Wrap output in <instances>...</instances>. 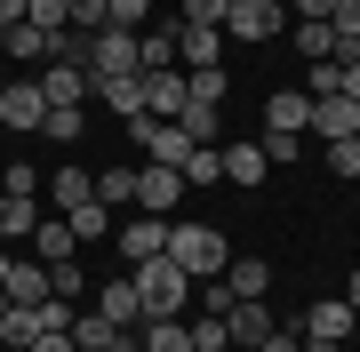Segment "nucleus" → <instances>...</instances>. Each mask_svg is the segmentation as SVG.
I'll use <instances>...</instances> for the list:
<instances>
[{"label": "nucleus", "mask_w": 360, "mask_h": 352, "mask_svg": "<svg viewBox=\"0 0 360 352\" xmlns=\"http://www.w3.org/2000/svg\"><path fill=\"white\" fill-rule=\"evenodd\" d=\"M168 264H176L184 280H224V264H232V240L217 233V224H168Z\"/></svg>", "instance_id": "1"}, {"label": "nucleus", "mask_w": 360, "mask_h": 352, "mask_svg": "<svg viewBox=\"0 0 360 352\" xmlns=\"http://www.w3.org/2000/svg\"><path fill=\"white\" fill-rule=\"evenodd\" d=\"M129 280H136V304H144V320H184V313H193V280H184L168 256L136 264Z\"/></svg>", "instance_id": "2"}, {"label": "nucleus", "mask_w": 360, "mask_h": 352, "mask_svg": "<svg viewBox=\"0 0 360 352\" xmlns=\"http://www.w3.org/2000/svg\"><path fill=\"white\" fill-rule=\"evenodd\" d=\"M80 65H89V89H104V80H129V72H136V32H120V25L80 32Z\"/></svg>", "instance_id": "3"}, {"label": "nucleus", "mask_w": 360, "mask_h": 352, "mask_svg": "<svg viewBox=\"0 0 360 352\" xmlns=\"http://www.w3.org/2000/svg\"><path fill=\"white\" fill-rule=\"evenodd\" d=\"M288 32V0H232L224 8V40L232 48H257V40H281Z\"/></svg>", "instance_id": "4"}, {"label": "nucleus", "mask_w": 360, "mask_h": 352, "mask_svg": "<svg viewBox=\"0 0 360 352\" xmlns=\"http://www.w3.org/2000/svg\"><path fill=\"white\" fill-rule=\"evenodd\" d=\"M112 248H120V264H153V256H168V216H144V209H129L112 224Z\"/></svg>", "instance_id": "5"}, {"label": "nucleus", "mask_w": 360, "mask_h": 352, "mask_svg": "<svg viewBox=\"0 0 360 352\" xmlns=\"http://www.w3.org/2000/svg\"><path fill=\"white\" fill-rule=\"evenodd\" d=\"M40 96H49V112L89 105V65H72V56H49V72H40Z\"/></svg>", "instance_id": "6"}, {"label": "nucleus", "mask_w": 360, "mask_h": 352, "mask_svg": "<svg viewBox=\"0 0 360 352\" xmlns=\"http://www.w3.org/2000/svg\"><path fill=\"white\" fill-rule=\"evenodd\" d=\"M176 200H184V176L160 169V160H144V169H136V209L144 216H176Z\"/></svg>", "instance_id": "7"}, {"label": "nucleus", "mask_w": 360, "mask_h": 352, "mask_svg": "<svg viewBox=\"0 0 360 352\" xmlns=\"http://www.w3.org/2000/svg\"><path fill=\"white\" fill-rule=\"evenodd\" d=\"M352 328H360V313L345 296H321V304H304V320H296V337H328V344H352Z\"/></svg>", "instance_id": "8"}, {"label": "nucleus", "mask_w": 360, "mask_h": 352, "mask_svg": "<svg viewBox=\"0 0 360 352\" xmlns=\"http://www.w3.org/2000/svg\"><path fill=\"white\" fill-rule=\"evenodd\" d=\"M0 129H49V96H40V80H8V89H0Z\"/></svg>", "instance_id": "9"}, {"label": "nucleus", "mask_w": 360, "mask_h": 352, "mask_svg": "<svg viewBox=\"0 0 360 352\" xmlns=\"http://www.w3.org/2000/svg\"><path fill=\"white\" fill-rule=\"evenodd\" d=\"M49 216H72V209H89L96 200V169H49Z\"/></svg>", "instance_id": "10"}, {"label": "nucleus", "mask_w": 360, "mask_h": 352, "mask_svg": "<svg viewBox=\"0 0 360 352\" xmlns=\"http://www.w3.org/2000/svg\"><path fill=\"white\" fill-rule=\"evenodd\" d=\"M232 40L217 25H176V72H200V65H224Z\"/></svg>", "instance_id": "11"}, {"label": "nucleus", "mask_w": 360, "mask_h": 352, "mask_svg": "<svg viewBox=\"0 0 360 352\" xmlns=\"http://www.w3.org/2000/svg\"><path fill=\"white\" fill-rule=\"evenodd\" d=\"M136 80H144V112H153V120H184V112H193L184 72H136Z\"/></svg>", "instance_id": "12"}, {"label": "nucleus", "mask_w": 360, "mask_h": 352, "mask_svg": "<svg viewBox=\"0 0 360 352\" xmlns=\"http://www.w3.org/2000/svg\"><path fill=\"white\" fill-rule=\"evenodd\" d=\"M304 129H312V96H304V89L264 96V136H304Z\"/></svg>", "instance_id": "13"}, {"label": "nucleus", "mask_w": 360, "mask_h": 352, "mask_svg": "<svg viewBox=\"0 0 360 352\" xmlns=\"http://www.w3.org/2000/svg\"><path fill=\"white\" fill-rule=\"evenodd\" d=\"M312 129H321V144H336V136H360V105L345 89L336 96H312Z\"/></svg>", "instance_id": "14"}, {"label": "nucleus", "mask_w": 360, "mask_h": 352, "mask_svg": "<svg viewBox=\"0 0 360 352\" xmlns=\"http://www.w3.org/2000/svg\"><path fill=\"white\" fill-rule=\"evenodd\" d=\"M56 40H65V32H40V25H8V32H0V56H16V65H49V56H56Z\"/></svg>", "instance_id": "15"}, {"label": "nucleus", "mask_w": 360, "mask_h": 352, "mask_svg": "<svg viewBox=\"0 0 360 352\" xmlns=\"http://www.w3.org/2000/svg\"><path fill=\"white\" fill-rule=\"evenodd\" d=\"M224 320H232V344H248V352H257V344L272 337V328H281V320H272V304H264V296H240V304H232Z\"/></svg>", "instance_id": "16"}, {"label": "nucleus", "mask_w": 360, "mask_h": 352, "mask_svg": "<svg viewBox=\"0 0 360 352\" xmlns=\"http://www.w3.org/2000/svg\"><path fill=\"white\" fill-rule=\"evenodd\" d=\"M136 72H176V25H144L136 32Z\"/></svg>", "instance_id": "17"}, {"label": "nucleus", "mask_w": 360, "mask_h": 352, "mask_svg": "<svg viewBox=\"0 0 360 352\" xmlns=\"http://www.w3.org/2000/svg\"><path fill=\"white\" fill-rule=\"evenodd\" d=\"M0 288H8V304H49V264H40V256H16Z\"/></svg>", "instance_id": "18"}, {"label": "nucleus", "mask_w": 360, "mask_h": 352, "mask_svg": "<svg viewBox=\"0 0 360 352\" xmlns=\"http://www.w3.org/2000/svg\"><path fill=\"white\" fill-rule=\"evenodd\" d=\"M89 304H96L104 320H120V328H144V304H136V280H129V273H120L112 288H96Z\"/></svg>", "instance_id": "19"}, {"label": "nucleus", "mask_w": 360, "mask_h": 352, "mask_svg": "<svg viewBox=\"0 0 360 352\" xmlns=\"http://www.w3.org/2000/svg\"><path fill=\"white\" fill-rule=\"evenodd\" d=\"M49 216L32 193H0V240H32V224Z\"/></svg>", "instance_id": "20"}, {"label": "nucleus", "mask_w": 360, "mask_h": 352, "mask_svg": "<svg viewBox=\"0 0 360 352\" xmlns=\"http://www.w3.org/2000/svg\"><path fill=\"white\" fill-rule=\"evenodd\" d=\"M136 352H193V313H184V320H144L136 328Z\"/></svg>", "instance_id": "21"}, {"label": "nucleus", "mask_w": 360, "mask_h": 352, "mask_svg": "<svg viewBox=\"0 0 360 352\" xmlns=\"http://www.w3.org/2000/svg\"><path fill=\"white\" fill-rule=\"evenodd\" d=\"M217 152H224V184H264V169H272L264 144H217Z\"/></svg>", "instance_id": "22"}, {"label": "nucleus", "mask_w": 360, "mask_h": 352, "mask_svg": "<svg viewBox=\"0 0 360 352\" xmlns=\"http://www.w3.org/2000/svg\"><path fill=\"white\" fill-rule=\"evenodd\" d=\"M72 248H80V240H72L65 216H40V224H32V256H40V264H65Z\"/></svg>", "instance_id": "23"}, {"label": "nucleus", "mask_w": 360, "mask_h": 352, "mask_svg": "<svg viewBox=\"0 0 360 352\" xmlns=\"http://www.w3.org/2000/svg\"><path fill=\"white\" fill-rule=\"evenodd\" d=\"M0 344H8V352H32L40 344V304H8V313H0Z\"/></svg>", "instance_id": "24"}, {"label": "nucleus", "mask_w": 360, "mask_h": 352, "mask_svg": "<svg viewBox=\"0 0 360 352\" xmlns=\"http://www.w3.org/2000/svg\"><path fill=\"white\" fill-rule=\"evenodd\" d=\"M89 96H96L104 112H120V120L144 112V80H136V72H129V80H104V89H89Z\"/></svg>", "instance_id": "25"}, {"label": "nucleus", "mask_w": 360, "mask_h": 352, "mask_svg": "<svg viewBox=\"0 0 360 352\" xmlns=\"http://www.w3.org/2000/svg\"><path fill=\"white\" fill-rule=\"evenodd\" d=\"M96 200H104L112 216H129V209H136V169H96Z\"/></svg>", "instance_id": "26"}, {"label": "nucleus", "mask_w": 360, "mask_h": 352, "mask_svg": "<svg viewBox=\"0 0 360 352\" xmlns=\"http://www.w3.org/2000/svg\"><path fill=\"white\" fill-rule=\"evenodd\" d=\"M224 288H232V296H264V288H272V264L264 256H232L224 264Z\"/></svg>", "instance_id": "27"}, {"label": "nucleus", "mask_w": 360, "mask_h": 352, "mask_svg": "<svg viewBox=\"0 0 360 352\" xmlns=\"http://www.w3.org/2000/svg\"><path fill=\"white\" fill-rule=\"evenodd\" d=\"M184 193H200V184H224V152H217V144H193V160H184Z\"/></svg>", "instance_id": "28"}, {"label": "nucleus", "mask_w": 360, "mask_h": 352, "mask_svg": "<svg viewBox=\"0 0 360 352\" xmlns=\"http://www.w3.org/2000/svg\"><path fill=\"white\" fill-rule=\"evenodd\" d=\"M224 89H232V80H224V65H200V72H184V96H193V105H208V112L224 105Z\"/></svg>", "instance_id": "29"}, {"label": "nucleus", "mask_w": 360, "mask_h": 352, "mask_svg": "<svg viewBox=\"0 0 360 352\" xmlns=\"http://www.w3.org/2000/svg\"><path fill=\"white\" fill-rule=\"evenodd\" d=\"M65 224H72V240H112V224H120V216L104 209V200H89V209H72Z\"/></svg>", "instance_id": "30"}, {"label": "nucleus", "mask_w": 360, "mask_h": 352, "mask_svg": "<svg viewBox=\"0 0 360 352\" xmlns=\"http://www.w3.org/2000/svg\"><path fill=\"white\" fill-rule=\"evenodd\" d=\"M193 352H232V320L224 313H193Z\"/></svg>", "instance_id": "31"}, {"label": "nucleus", "mask_w": 360, "mask_h": 352, "mask_svg": "<svg viewBox=\"0 0 360 352\" xmlns=\"http://www.w3.org/2000/svg\"><path fill=\"white\" fill-rule=\"evenodd\" d=\"M49 296L56 304H89V280H80V264L65 256V264H49Z\"/></svg>", "instance_id": "32"}, {"label": "nucleus", "mask_w": 360, "mask_h": 352, "mask_svg": "<svg viewBox=\"0 0 360 352\" xmlns=\"http://www.w3.org/2000/svg\"><path fill=\"white\" fill-rule=\"evenodd\" d=\"M104 25H120V32H144V25H153V0H104Z\"/></svg>", "instance_id": "33"}, {"label": "nucleus", "mask_w": 360, "mask_h": 352, "mask_svg": "<svg viewBox=\"0 0 360 352\" xmlns=\"http://www.w3.org/2000/svg\"><path fill=\"white\" fill-rule=\"evenodd\" d=\"M40 184H49V169H32V160H8L0 169V193H32L40 200Z\"/></svg>", "instance_id": "34"}, {"label": "nucleus", "mask_w": 360, "mask_h": 352, "mask_svg": "<svg viewBox=\"0 0 360 352\" xmlns=\"http://www.w3.org/2000/svg\"><path fill=\"white\" fill-rule=\"evenodd\" d=\"M321 169L328 176H360V136H336L328 152H321Z\"/></svg>", "instance_id": "35"}, {"label": "nucleus", "mask_w": 360, "mask_h": 352, "mask_svg": "<svg viewBox=\"0 0 360 352\" xmlns=\"http://www.w3.org/2000/svg\"><path fill=\"white\" fill-rule=\"evenodd\" d=\"M65 32H104V0H65Z\"/></svg>", "instance_id": "36"}, {"label": "nucleus", "mask_w": 360, "mask_h": 352, "mask_svg": "<svg viewBox=\"0 0 360 352\" xmlns=\"http://www.w3.org/2000/svg\"><path fill=\"white\" fill-rule=\"evenodd\" d=\"M345 89V65H336V56H321V65H312V80H304V96H336Z\"/></svg>", "instance_id": "37"}, {"label": "nucleus", "mask_w": 360, "mask_h": 352, "mask_svg": "<svg viewBox=\"0 0 360 352\" xmlns=\"http://www.w3.org/2000/svg\"><path fill=\"white\" fill-rule=\"evenodd\" d=\"M80 129H89V112H80V105H72V112H49V129H40V136H56V144H72Z\"/></svg>", "instance_id": "38"}, {"label": "nucleus", "mask_w": 360, "mask_h": 352, "mask_svg": "<svg viewBox=\"0 0 360 352\" xmlns=\"http://www.w3.org/2000/svg\"><path fill=\"white\" fill-rule=\"evenodd\" d=\"M25 25H40V32H65V0H32V8H25Z\"/></svg>", "instance_id": "39"}, {"label": "nucleus", "mask_w": 360, "mask_h": 352, "mask_svg": "<svg viewBox=\"0 0 360 352\" xmlns=\"http://www.w3.org/2000/svg\"><path fill=\"white\" fill-rule=\"evenodd\" d=\"M224 8H232V0H184V25H217L224 32Z\"/></svg>", "instance_id": "40"}, {"label": "nucleus", "mask_w": 360, "mask_h": 352, "mask_svg": "<svg viewBox=\"0 0 360 352\" xmlns=\"http://www.w3.org/2000/svg\"><path fill=\"white\" fill-rule=\"evenodd\" d=\"M328 25H336V40H360V0H336Z\"/></svg>", "instance_id": "41"}, {"label": "nucleus", "mask_w": 360, "mask_h": 352, "mask_svg": "<svg viewBox=\"0 0 360 352\" xmlns=\"http://www.w3.org/2000/svg\"><path fill=\"white\" fill-rule=\"evenodd\" d=\"M264 160L281 169V160H304V136H264Z\"/></svg>", "instance_id": "42"}, {"label": "nucleus", "mask_w": 360, "mask_h": 352, "mask_svg": "<svg viewBox=\"0 0 360 352\" xmlns=\"http://www.w3.org/2000/svg\"><path fill=\"white\" fill-rule=\"evenodd\" d=\"M257 352H304V337H296V328H272V337H264Z\"/></svg>", "instance_id": "43"}, {"label": "nucleus", "mask_w": 360, "mask_h": 352, "mask_svg": "<svg viewBox=\"0 0 360 352\" xmlns=\"http://www.w3.org/2000/svg\"><path fill=\"white\" fill-rule=\"evenodd\" d=\"M25 8H32V0H0V32H8V25H25Z\"/></svg>", "instance_id": "44"}, {"label": "nucleus", "mask_w": 360, "mask_h": 352, "mask_svg": "<svg viewBox=\"0 0 360 352\" xmlns=\"http://www.w3.org/2000/svg\"><path fill=\"white\" fill-rule=\"evenodd\" d=\"M336 0H288V16H328Z\"/></svg>", "instance_id": "45"}, {"label": "nucleus", "mask_w": 360, "mask_h": 352, "mask_svg": "<svg viewBox=\"0 0 360 352\" xmlns=\"http://www.w3.org/2000/svg\"><path fill=\"white\" fill-rule=\"evenodd\" d=\"M345 96H352V105H360V56H352V65H345Z\"/></svg>", "instance_id": "46"}, {"label": "nucleus", "mask_w": 360, "mask_h": 352, "mask_svg": "<svg viewBox=\"0 0 360 352\" xmlns=\"http://www.w3.org/2000/svg\"><path fill=\"white\" fill-rule=\"evenodd\" d=\"M32 352H72V337H40V344H32Z\"/></svg>", "instance_id": "47"}, {"label": "nucleus", "mask_w": 360, "mask_h": 352, "mask_svg": "<svg viewBox=\"0 0 360 352\" xmlns=\"http://www.w3.org/2000/svg\"><path fill=\"white\" fill-rule=\"evenodd\" d=\"M345 304H352V313H360V264H352V280H345Z\"/></svg>", "instance_id": "48"}, {"label": "nucleus", "mask_w": 360, "mask_h": 352, "mask_svg": "<svg viewBox=\"0 0 360 352\" xmlns=\"http://www.w3.org/2000/svg\"><path fill=\"white\" fill-rule=\"evenodd\" d=\"M304 352H352V344H328V337H304Z\"/></svg>", "instance_id": "49"}, {"label": "nucleus", "mask_w": 360, "mask_h": 352, "mask_svg": "<svg viewBox=\"0 0 360 352\" xmlns=\"http://www.w3.org/2000/svg\"><path fill=\"white\" fill-rule=\"evenodd\" d=\"M8 264H16V256H8V240H0V280H8Z\"/></svg>", "instance_id": "50"}, {"label": "nucleus", "mask_w": 360, "mask_h": 352, "mask_svg": "<svg viewBox=\"0 0 360 352\" xmlns=\"http://www.w3.org/2000/svg\"><path fill=\"white\" fill-rule=\"evenodd\" d=\"M0 313H8V288H0Z\"/></svg>", "instance_id": "51"}, {"label": "nucleus", "mask_w": 360, "mask_h": 352, "mask_svg": "<svg viewBox=\"0 0 360 352\" xmlns=\"http://www.w3.org/2000/svg\"><path fill=\"white\" fill-rule=\"evenodd\" d=\"M72 352H80V344H72Z\"/></svg>", "instance_id": "52"}]
</instances>
